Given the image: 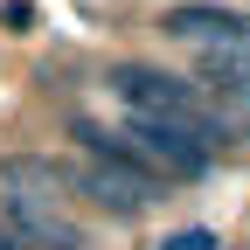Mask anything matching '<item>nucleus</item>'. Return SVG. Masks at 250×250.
Masks as SVG:
<instances>
[{
  "label": "nucleus",
  "mask_w": 250,
  "mask_h": 250,
  "mask_svg": "<svg viewBox=\"0 0 250 250\" xmlns=\"http://www.w3.org/2000/svg\"><path fill=\"white\" fill-rule=\"evenodd\" d=\"M70 188L83 202H98L104 215H118V223H132V215H146L153 202L167 195L160 181H146V174H125V167H104V160H83L77 174H70Z\"/></svg>",
  "instance_id": "obj_4"
},
{
  "label": "nucleus",
  "mask_w": 250,
  "mask_h": 250,
  "mask_svg": "<svg viewBox=\"0 0 250 250\" xmlns=\"http://www.w3.org/2000/svg\"><path fill=\"white\" fill-rule=\"evenodd\" d=\"M70 174L77 167H62L56 153H7V160H0V188H7V195H42V202H62Z\"/></svg>",
  "instance_id": "obj_6"
},
{
  "label": "nucleus",
  "mask_w": 250,
  "mask_h": 250,
  "mask_svg": "<svg viewBox=\"0 0 250 250\" xmlns=\"http://www.w3.org/2000/svg\"><path fill=\"white\" fill-rule=\"evenodd\" d=\"M160 28L188 49H236L250 42V14L243 7H223V0H181V7L160 14Z\"/></svg>",
  "instance_id": "obj_5"
},
{
  "label": "nucleus",
  "mask_w": 250,
  "mask_h": 250,
  "mask_svg": "<svg viewBox=\"0 0 250 250\" xmlns=\"http://www.w3.org/2000/svg\"><path fill=\"white\" fill-rule=\"evenodd\" d=\"M118 132H125V146H132L167 188H174V181H202V174L215 167V139L195 132V125H174V118H125Z\"/></svg>",
  "instance_id": "obj_2"
},
{
  "label": "nucleus",
  "mask_w": 250,
  "mask_h": 250,
  "mask_svg": "<svg viewBox=\"0 0 250 250\" xmlns=\"http://www.w3.org/2000/svg\"><path fill=\"white\" fill-rule=\"evenodd\" d=\"M0 250H21V243H14V236H7V223H0Z\"/></svg>",
  "instance_id": "obj_8"
},
{
  "label": "nucleus",
  "mask_w": 250,
  "mask_h": 250,
  "mask_svg": "<svg viewBox=\"0 0 250 250\" xmlns=\"http://www.w3.org/2000/svg\"><path fill=\"white\" fill-rule=\"evenodd\" d=\"M111 98L125 104V118H174V125H195V132H208L215 146H223V118H215L202 104V83H188L174 70H153V62H118L111 70Z\"/></svg>",
  "instance_id": "obj_1"
},
{
  "label": "nucleus",
  "mask_w": 250,
  "mask_h": 250,
  "mask_svg": "<svg viewBox=\"0 0 250 250\" xmlns=\"http://www.w3.org/2000/svg\"><path fill=\"white\" fill-rule=\"evenodd\" d=\"M0 223L21 250H90V236L62 215V202H42V195H7L0 188Z\"/></svg>",
  "instance_id": "obj_3"
},
{
  "label": "nucleus",
  "mask_w": 250,
  "mask_h": 250,
  "mask_svg": "<svg viewBox=\"0 0 250 250\" xmlns=\"http://www.w3.org/2000/svg\"><path fill=\"white\" fill-rule=\"evenodd\" d=\"M160 250H215V236H208V229H181V236H167Z\"/></svg>",
  "instance_id": "obj_7"
}]
</instances>
